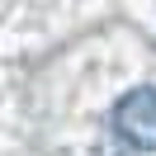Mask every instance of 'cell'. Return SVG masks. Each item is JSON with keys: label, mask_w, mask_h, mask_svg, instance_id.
<instances>
[{"label": "cell", "mask_w": 156, "mask_h": 156, "mask_svg": "<svg viewBox=\"0 0 156 156\" xmlns=\"http://www.w3.org/2000/svg\"><path fill=\"white\" fill-rule=\"evenodd\" d=\"M118 142H128L133 151H156V85H137L109 114Z\"/></svg>", "instance_id": "1"}]
</instances>
